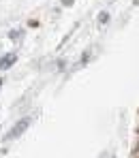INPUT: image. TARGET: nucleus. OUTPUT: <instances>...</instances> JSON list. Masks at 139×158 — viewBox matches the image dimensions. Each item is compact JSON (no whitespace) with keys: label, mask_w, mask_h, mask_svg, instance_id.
<instances>
[{"label":"nucleus","mask_w":139,"mask_h":158,"mask_svg":"<svg viewBox=\"0 0 139 158\" xmlns=\"http://www.w3.org/2000/svg\"><path fill=\"white\" fill-rule=\"evenodd\" d=\"M28 126H30V118H24V120H19V122H17V124H15L11 131L6 132V137H4V139H6V141H11V139H17L19 135H24V132H26Z\"/></svg>","instance_id":"nucleus-1"},{"label":"nucleus","mask_w":139,"mask_h":158,"mask_svg":"<svg viewBox=\"0 0 139 158\" xmlns=\"http://www.w3.org/2000/svg\"><path fill=\"white\" fill-rule=\"evenodd\" d=\"M15 60H17V56H15V53H6V56H4V58L0 60V69H2V71L11 69V66L15 64Z\"/></svg>","instance_id":"nucleus-2"},{"label":"nucleus","mask_w":139,"mask_h":158,"mask_svg":"<svg viewBox=\"0 0 139 158\" xmlns=\"http://www.w3.org/2000/svg\"><path fill=\"white\" fill-rule=\"evenodd\" d=\"M107 19H109V15H107V13H101V15H99V22H101V24H105Z\"/></svg>","instance_id":"nucleus-3"},{"label":"nucleus","mask_w":139,"mask_h":158,"mask_svg":"<svg viewBox=\"0 0 139 158\" xmlns=\"http://www.w3.org/2000/svg\"><path fill=\"white\" fill-rule=\"evenodd\" d=\"M9 36H11V39H19V36H22V30H13Z\"/></svg>","instance_id":"nucleus-4"},{"label":"nucleus","mask_w":139,"mask_h":158,"mask_svg":"<svg viewBox=\"0 0 139 158\" xmlns=\"http://www.w3.org/2000/svg\"><path fill=\"white\" fill-rule=\"evenodd\" d=\"M64 4H73V0H64Z\"/></svg>","instance_id":"nucleus-5"},{"label":"nucleus","mask_w":139,"mask_h":158,"mask_svg":"<svg viewBox=\"0 0 139 158\" xmlns=\"http://www.w3.org/2000/svg\"><path fill=\"white\" fill-rule=\"evenodd\" d=\"M0 83H2V79H0Z\"/></svg>","instance_id":"nucleus-6"}]
</instances>
